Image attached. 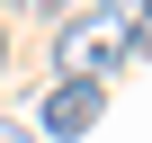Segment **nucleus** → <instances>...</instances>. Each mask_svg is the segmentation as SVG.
I'll return each mask as SVG.
<instances>
[{
	"instance_id": "obj_1",
	"label": "nucleus",
	"mask_w": 152,
	"mask_h": 143,
	"mask_svg": "<svg viewBox=\"0 0 152 143\" xmlns=\"http://www.w3.org/2000/svg\"><path fill=\"white\" fill-rule=\"evenodd\" d=\"M116 63H125V18H107V9H72L63 18V36H54L63 81H107Z\"/></svg>"
},
{
	"instance_id": "obj_2",
	"label": "nucleus",
	"mask_w": 152,
	"mask_h": 143,
	"mask_svg": "<svg viewBox=\"0 0 152 143\" xmlns=\"http://www.w3.org/2000/svg\"><path fill=\"white\" fill-rule=\"evenodd\" d=\"M99 107H107V90H99V81H63V90L45 98V134H63V143H72V134H90V125H99Z\"/></svg>"
},
{
	"instance_id": "obj_3",
	"label": "nucleus",
	"mask_w": 152,
	"mask_h": 143,
	"mask_svg": "<svg viewBox=\"0 0 152 143\" xmlns=\"http://www.w3.org/2000/svg\"><path fill=\"white\" fill-rule=\"evenodd\" d=\"M27 9H45V18H63V9H72V0H27Z\"/></svg>"
},
{
	"instance_id": "obj_4",
	"label": "nucleus",
	"mask_w": 152,
	"mask_h": 143,
	"mask_svg": "<svg viewBox=\"0 0 152 143\" xmlns=\"http://www.w3.org/2000/svg\"><path fill=\"white\" fill-rule=\"evenodd\" d=\"M0 143H36V134H27V125H0Z\"/></svg>"
},
{
	"instance_id": "obj_5",
	"label": "nucleus",
	"mask_w": 152,
	"mask_h": 143,
	"mask_svg": "<svg viewBox=\"0 0 152 143\" xmlns=\"http://www.w3.org/2000/svg\"><path fill=\"white\" fill-rule=\"evenodd\" d=\"M0 72H9V36H0Z\"/></svg>"
}]
</instances>
